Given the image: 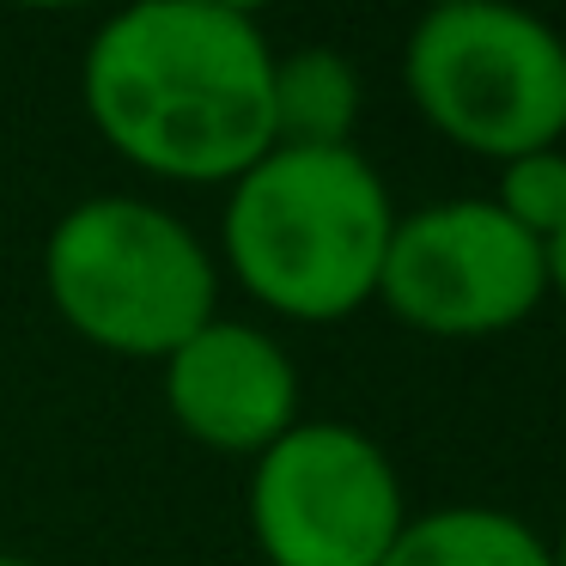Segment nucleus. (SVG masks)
I'll use <instances>...</instances> for the list:
<instances>
[{"label":"nucleus","instance_id":"nucleus-1","mask_svg":"<svg viewBox=\"0 0 566 566\" xmlns=\"http://www.w3.org/2000/svg\"><path fill=\"white\" fill-rule=\"evenodd\" d=\"M274 50L244 7L147 0L86 43L80 98L116 159L165 184H238L269 135Z\"/></svg>","mask_w":566,"mask_h":566},{"label":"nucleus","instance_id":"nucleus-2","mask_svg":"<svg viewBox=\"0 0 566 566\" xmlns=\"http://www.w3.org/2000/svg\"><path fill=\"white\" fill-rule=\"evenodd\" d=\"M226 189L220 244L262 311L342 323L378 298L396 201L359 147H269Z\"/></svg>","mask_w":566,"mask_h":566},{"label":"nucleus","instance_id":"nucleus-3","mask_svg":"<svg viewBox=\"0 0 566 566\" xmlns=\"http://www.w3.org/2000/svg\"><path fill=\"white\" fill-rule=\"evenodd\" d=\"M43 293L80 342L116 359H165L220 317V269L171 208L92 196L43 244Z\"/></svg>","mask_w":566,"mask_h":566},{"label":"nucleus","instance_id":"nucleus-4","mask_svg":"<svg viewBox=\"0 0 566 566\" xmlns=\"http://www.w3.org/2000/svg\"><path fill=\"white\" fill-rule=\"evenodd\" d=\"M402 80L432 135L475 159L505 165L566 135V38L524 7H432L408 31Z\"/></svg>","mask_w":566,"mask_h":566},{"label":"nucleus","instance_id":"nucleus-5","mask_svg":"<svg viewBox=\"0 0 566 566\" xmlns=\"http://www.w3.org/2000/svg\"><path fill=\"white\" fill-rule=\"evenodd\" d=\"M402 524L390 451L347 420H298L250 463V536L269 566H384Z\"/></svg>","mask_w":566,"mask_h":566},{"label":"nucleus","instance_id":"nucleus-6","mask_svg":"<svg viewBox=\"0 0 566 566\" xmlns=\"http://www.w3.org/2000/svg\"><path fill=\"white\" fill-rule=\"evenodd\" d=\"M548 298V250L488 196L396 213L378 269V305L432 342H488L536 317Z\"/></svg>","mask_w":566,"mask_h":566},{"label":"nucleus","instance_id":"nucleus-7","mask_svg":"<svg viewBox=\"0 0 566 566\" xmlns=\"http://www.w3.org/2000/svg\"><path fill=\"white\" fill-rule=\"evenodd\" d=\"M165 366V408L196 444L256 463L281 432L298 427V366L269 329L213 317Z\"/></svg>","mask_w":566,"mask_h":566},{"label":"nucleus","instance_id":"nucleus-8","mask_svg":"<svg viewBox=\"0 0 566 566\" xmlns=\"http://www.w3.org/2000/svg\"><path fill=\"white\" fill-rule=\"evenodd\" d=\"M359 86L354 62L329 43H305V50H274L269 67V135L274 147H354L359 128Z\"/></svg>","mask_w":566,"mask_h":566},{"label":"nucleus","instance_id":"nucleus-9","mask_svg":"<svg viewBox=\"0 0 566 566\" xmlns=\"http://www.w3.org/2000/svg\"><path fill=\"white\" fill-rule=\"evenodd\" d=\"M384 566H554L548 536L500 505H439L402 524Z\"/></svg>","mask_w":566,"mask_h":566},{"label":"nucleus","instance_id":"nucleus-10","mask_svg":"<svg viewBox=\"0 0 566 566\" xmlns=\"http://www.w3.org/2000/svg\"><path fill=\"white\" fill-rule=\"evenodd\" d=\"M493 208L517 226L524 238H536L542 250L560 238L566 226V153L542 147V153H517L500 165V184H493Z\"/></svg>","mask_w":566,"mask_h":566},{"label":"nucleus","instance_id":"nucleus-11","mask_svg":"<svg viewBox=\"0 0 566 566\" xmlns=\"http://www.w3.org/2000/svg\"><path fill=\"white\" fill-rule=\"evenodd\" d=\"M548 293L566 305V226H560V238L548 244Z\"/></svg>","mask_w":566,"mask_h":566},{"label":"nucleus","instance_id":"nucleus-12","mask_svg":"<svg viewBox=\"0 0 566 566\" xmlns=\"http://www.w3.org/2000/svg\"><path fill=\"white\" fill-rule=\"evenodd\" d=\"M548 554H554V566H566V524H560V536L548 542Z\"/></svg>","mask_w":566,"mask_h":566},{"label":"nucleus","instance_id":"nucleus-13","mask_svg":"<svg viewBox=\"0 0 566 566\" xmlns=\"http://www.w3.org/2000/svg\"><path fill=\"white\" fill-rule=\"evenodd\" d=\"M0 566H31V560H19V554H0Z\"/></svg>","mask_w":566,"mask_h":566}]
</instances>
